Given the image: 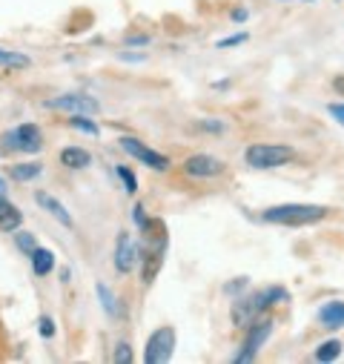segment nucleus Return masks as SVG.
Here are the masks:
<instances>
[{
    "mask_svg": "<svg viewBox=\"0 0 344 364\" xmlns=\"http://www.w3.org/2000/svg\"><path fill=\"white\" fill-rule=\"evenodd\" d=\"M281 301H290V293L284 287H264V290H255V293H249L244 299H235L232 310H230L232 324L247 330L255 318L264 316V310H270L273 304H281Z\"/></svg>",
    "mask_w": 344,
    "mask_h": 364,
    "instance_id": "obj_1",
    "label": "nucleus"
},
{
    "mask_svg": "<svg viewBox=\"0 0 344 364\" xmlns=\"http://www.w3.org/2000/svg\"><path fill=\"white\" fill-rule=\"evenodd\" d=\"M166 227L163 221L152 218L144 224V250H141V261H144V284H152L158 269L163 264V255H166Z\"/></svg>",
    "mask_w": 344,
    "mask_h": 364,
    "instance_id": "obj_2",
    "label": "nucleus"
},
{
    "mask_svg": "<svg viewBox=\"0 0 344 364\" xmlns=\"http://www.w3.org/2000/svg\"><path fill=\"white\" fill-rule=\"evenodd\" d=\"M327 215V207H310V204H279L262 213V221L279 224V227H310L318 224Z\"/></svg>",
    "mask_w": 344,
    "mask_h": 364,
    "instance_id": "obj_3",
    "label": "nucleus"
},
{
    "mask_svg": "<svg viewBox=\"0 0 344 364\" xmlns=\"http://www.w3.org/2000/svg\"><path fill=\"white\" fill-rule=\"evenodd\" d=\"M293 155L296 152L290 146H281V144H252V146H247L244 161L252 169H276V166L290 164Z\"/></svg>",
    "mask_w": 344,
    "mask_h": 364,
    "instance_id": "obj_4",
    "label": "nucleus"
},
{
    "mask_svg": "<svg viewBox=\"0 0 344 364\" xmlns=\"http://www.w3.org/2000/svg\"><path fill=\"white\" fill-rule=\"evenodd\" d=\"M273 318H255L249 327H247V336H244V341H241V350L235 353V364H249V361H255V355H258V350L264 347V341L270 338V333H273Z\"/></svg>",
    "mask_w": 344,
    "mask_h": 364,
    "instance_id": "obj_5",
    "label": "nucleus"
},
{
    "mask_svg": "<svg viewBox=\"0 0 344 364\" xmlns=\"http://www.w3.org/2000/svg\"><path fill=\"white\" fill-rule=\"evenodd\" d=\"M176 353V330L172 327H158L149 338H146V350H144V361L146 364H166Z\"/></svg>",
    "mask_w": 344,
    "mask_h": 364,
    "instance_id": "obj_6",
    "label": "nucleus"
},
{
    "mask_svg": "<svg viewBox=\"0 0 344 364\" xmlns=\"http://www.w3.org/2000/svg\"><path fill=\"white\" fill-rule=\"evenodd\" d=\"M43 146L41 141V129L35 124H21L12 132L4 135V149H15V152H38Z\"/></svg>",
    "mask_w": 344,
    "mask_h": 364,
    "instance_id": "obj_7",
    "label": "nucleus"
},
{
    "mask_svg": "<svg viewBox=\"0 0 344 364\" xmlns=\"http://www.w3.org/2000/svg\"><path fill=\"white\" fill-rule=\"evenodd\" d=\"M46 109H58V112H69V115H98L101 104L90 95H58L46 101Z\"/></svg>",
    "mask_w": 344,
    "mask_h": 364,
    "instance_id": "obj_8",
    "label": "nucleus"
},
{
    "mask_svg": "<svg viewBox=\"0 0 344 364\" xmlns=\"http://www.w3.org/2000/svg\"><path fill=\"white\" fill-rule=\"evenodd\" d=\"M121 149H124L127 155L138 158L141 164H146V166H149V169H155V172H163V169L169 166V158H166V155H161V152L149 149V146H146V144H141L138 138H121Z\"/></svg>",
    "mask_w": 344,
    "mask_h": 364,
    "instance_id": "obj_9",
    "label": "nucleus"
},
{
    "mask_svg": "<svg viewBox=\"0 0 344 364\" xmlns=\"http://www.w3.org/2000/svg\"><path fill=\"white\" fill-rule=\"evenodd\" d=\"M184 172L190 178H215V175L224 172V161H218L207 152H198V155H190L184 161Z\"/></svg>",
    "mask_w": 344,
    "mask_h": 364,
    "instance_id": "obj_10",
    "label": "nucleus"
},
{
    "mask_svg": "<svg viewBox=\"0 0 344 364\" xmlns=\"http://www.w3.org/2000/svg\"><path fill=\"white\" fill-rule=\"evenodd\" d=\"M138 258H141V250L135 247V241L127 232H121L118 244H115V269L118 272H129L138 264Z\"/></svg>",
    "mask_w": 344,
    "mask_h": 364,
    "instance_id": "obj_11",
    "label": "nucleus"
},
{
    "mask_svg": "<svg viewBox=\"0 0 344 364\" xmlns=\"http://www.w3.org/2000/svg\"><path fill=\"white\" fill-rule=\"evenodd\" d=\"M318 321L327 330H341L344 327V301H327L318 310Z\"/></svg>",
    "mask_w": 344,
    "mask_h": 364,
    "instance_id": "obj_12",
    "label": "nucleus"
},
{
    "mask_svg": "<svg viewBox=\"0 0 344 364\" xmlns=\"http://www.w3.org/2000/svg\"><path fill=\"white\" fill-rule=\"evenodd\" d=\"M21 221H23V215L18 213V207L12 201H6L4 193H0V230H4V232H15L21 227Z\"/></svg>",
    "mask_w": 344,
    "mask_h": 364,
    "instance_id": "obj_13",
    "label": "nucleus"
},
{
    "mask_svg": "<svg viewBox=\"0 0 344 364\" xmlns=\"http://www.w3.org/2000/svg\"><path fill=\"white\" fill-rule=\"evenodd\" d=\"M35 201H38V204H41V207H43L49 215H55V218H58L63 227H72V215L63 210V204H60L58 198H52L49 193H35Z\"/></svg>",
    "mask_w": 344,
    "mask_h": 364,
    "instance_id": "obj_14",
    "label": "nucleus"
},
{
    "mask_svg": "<svg viewBox=\"0 0 344 364\" xmlns=\"http://www.w3.org/2000/svg\"><path fill=\"white\" fill-rule=\"evenodd\" d=\"M90 161H92V155L86 149H80V146H66L60 152V164L69 166V169H83V166H90Z\"/></svg>",
    "mask_w": 344,
    "mask_h": 364,
    "instance_id": "obj_15",
    "label": "nucleus"
},
{
    "mask_svg": "<svg viewBox=\"0 0 344 364\" xmlns=\"http://www.w3.org/2000/svg\"><path fill=\"white\" fill-rule=\"evenodd\" d=\"M29 261H32L35 276H49V272L55 269V255L46 247H35V252L29 255Z\"/></svg>",
    "mask_w": 344,
    "mask_h": 364,
    "instance_id": "obj_16",
    "label": "nucleus"
},
{
    "mask_svg": "<svg viewBox=\"0 0 344 364\" xmlns=\"http://www.w3.org/2000/svg\"><path fill=\"white\" fill-rule=\"evenodd\" d=\"M338 355H341V341H335V338L316 347V361H335Z\"/></svg>",
    "mask_w": 344,
    "mask_h": 364,
    "instance_id": "obj_17",
    "label": "nucleus"
},
{
    "mask_svg": "<svg viewBox=\"0 0 344 364\" xmlns=\"http://www.w3.org/2000/svg\"><path fill=\"white\" fill-rule=\"evenodd\" d=\"M41 175V164H18L12 166V178L15 181H32Z\"/></svg>",
    "mask_w": 344,
    "mask_h": 364,
    "instance_id": "obj_18",
    "label": "nucleus"
},
{
    "mask_svg": "<svg viewBox=\"0 0 344 364\" xmlns=\"http://www.w3.org/2000/svg\"><path fill=\"white\" fill-rule=\"evenodd\" d=\"M95 293H98V299H101L104 310H107L109 316H118V307H115V296H112V290H109L107 284H98V287H95Z\"/></svg>",
    "mask_w": 344,
    "mask_h": 364,
    "instance_id": "obj_19",
    "label": "nucleus"
},
{
    "mask_svg": "<svg viewBox=\"0 0 344 364\" xmlns=\"http://www.w3.org/2000/svg\"><path fill=\"white\" fill-rule=\"evenodd\" d=\"M69 127L77 129V132H86V135H98V127L92 121H86V115H72L69 118Z\"/></svg>",
    "mask_w": 344,
    "mask_h": 364,
    "instance_id": "obj_20",
    "label": "nucleus"
},
{
    "mask_svg": "<svg viewBox=\"0 0 344 364\" xmlns=\"http://www.w3.org/2000/svg\"><path fill=\"white\" fill-rule=\"evenodd\" d=\"M0 63L12 66V69H23V66H29V58L26 55H18V52H0Z\"/></svg>",
    "mask_w": 344,
    "mask_h": 364,
    "instance_id": "obj_21",
    "label": "nucleus"
},
{
    "mask_svg": "<svg viewBox=\"0 0 344 364\" xmlns=\"http://www.w3.org/2000/svg\"><path fill=\"white\" fill-rule=\"evenodd\" d=\"M15 244H18V250H23L26 255H32L35 247H38V241H35L32 232H15Z\"/></svg>",
    "mask_w": 344,
    "mask_h": 364,
    "instance_id": "obj_22",
    "label": "nucleus"
},
{
    "mask_svg": "<svg viewBox=\"0 0 344 364\" xmlns=\"http://www.w3.org/2000/svg\"><path fill=\"white\" fill-rule=\"evenodd\" d=\"M115 172H118V178L124 181V190H127V193L132 196V193L138 190V181H135V172H132V169H127V166H118Z\"/></svg>",
    "mask_w": 344,
    "mask_h": 364,
    "instance_id": "obj_23",
    "label": "nucleus"
},
{
    "mask_svg": "<svg viewBox=\"0 0 344 364\" xmlns=\"http://www.w3.org/2000/svg\"><path fill=\"white\" fill-rule=\"evenodd\" d=\"M115 364H132V350H129L127 341H121V344L115 347Z\"/></svg>",
    "mask_w": 344,
    "mask_h": 364,
    "instance_id": "obj_24",
    "label": "nucleus"
},
{
    "mask_svg": "<svg viewBox=\"0 0 344 364\" xmlns=\"http://www.w3.org/2000/svg\"><path fill=\"white\" fill-rule=\"evenodd\" d=\"M38 330H41L43 338H52V336H55V321H52L49 316H41V318H38Z\"/></svg>",
    "mask_w": 344,
    "mask_h": 364,
    "instance_id": "obj_25",
    "label": "nucleus"
},
{
    "mask_svg": "<svg viewBox=\"0 0 344 364\" xmlns=\"http://www.w3.org/2000/svg\"><path fill=\"white\" fill-rule=\"evenodd\" d=\"M244 41H247V35H244V32H238V35H230V38L218 41V49H230V46H238V43H244Z\"/></svg>",
    "mask_w": 344,
    "mask_h": 364,
    "instance_id": "obj_26",
    "label": "nucleus"
},
{
    "mask_svg": "<svg viewBox=\"0 0 344 364\" xmlns=\"http://www.w3.org/2000/svg\"><path fill=\"white\" fill-rule=\"evenodd\" d=\"M127 46H149V35H129Z\"/></svg>",
    "mask_w": 344,
    "mask_h": 364,
    "instance_id": "obj_27",
    "label": "nucleus"
},
{
    "mask_svg": "<svg viewBox=\"0 0 344 364\" xmlns=\"http://www.w3.org/2000/svg\"><path fill=\"white\" fill-rule=\"evenodd\" d=\"M327 109H330V115H333V118H335V121L344 127V104H330Z\"/></svg>",
    "mask_w": 344,
    "mask_h": 364,
    "instance_id": "obj_28",
    "label": "nucleus"
},
{
    "mask_svg": "<svg viewBox=\"0 0 344 364\" xmlns=\"http://www.w3.org/2000/svg\"><path fill=\"white\" fill-rule=\"evenodd\" d=\"M132 215H135V224H138V227H144V224H146V215H144V207H141V204L135 207V213H132Z\"/></svg>",
    "mask_w": 344,
    "mask_h": 364,
    "instance_id": "obj_29",
    "label": "nucleus"
},
{
    "mask_svg": "<svg viewBox=\"0 0 344 364\" xmlns=\"http://www.w3.org/2000/svg\"><path fill=\"white\" fill-rule=\"evenodd\" d=\"M244 287H247V279H238V282L227 284V293H235V290H244Z\"/></svg>",
    "mask_w": 344,
    "mask_h": 364,
    "instance_id": "obj_30",
    "label": "nucleus"
},
{
    "mask_svg": "<svg viewBox=\"0 0 344 364\" xmlns=\"http://www.w3.org/2000/svg\"><path fill=\"white\" fill-rule=\"evenodd\" d=\"M232 21L235 23H244L247 21V9H232Z\"/></svg>",
    "mask_w": 344,
    "mask_h": 364,
    "instance_id": "obj_31",
    "label": "nucleus"
},
{
    "mask_svg": "<svg viewBox=\"0 0 344 364\" xmlns=\"http://www.w3.org/2000/svg\"><path fill=\"white\" fill-rule=\"evenodd\" d=\"M4 190H6V187H4V178H0V193H4Z\"/></svg>",
    "mask_w": 344,
    "mask_h": 364,
    "instance_id": "obj_32",
    "label": "nucleus"
},
{
    "mask_svg": "<svg viewBox=\"0 0 344 364\" xmlns=\"http://www.w3.org/2000/svg\"><path fill=\"white\" fill-rule=\"evenodd\" d=\"M0 52H4V49H0Z\"/></svg>",
    "mask_w": 344,
    "mask_h": 364,
    "instance_id": "obj_33",
    "label": "nucleus"
}]
</instances>
